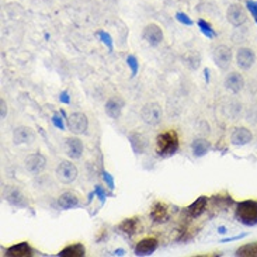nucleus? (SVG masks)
<instances>
[{"mask_svg": "<svg viewBox=\"0 0 257 257\" xmlns=\"http://www.w3.org/2000/svg\"><path fill=\"white\" fill-rule=\"evenodd\" d=\"M176 18H177L180 23L186 24V26H193V20L189 18V16H187V14H184V13H177V14H176Z\"/></svg>", "mask_w": 257, "mask_h": 257, "instance_id": "obj_32", "label": "nucleus"}, {"mask_svg": "<svg viewBox=\"0 0 257 257\" xmlns=\"http://www.w3.org/2000/svg\"><path fill=\"white\" fill-rule=\"evenodd\" d=\"M97 35L100 37L102 43L105 44V45L108 47V50H110V51H112V38H111V35L107 34L105 31H99V33H97Z\"/></svg>", "mask_w": 257, "mask_h": 257, "instance_id": "obj_29", "label": "nucleus"}, {"mask_svg": "<svg viewBox=\"0 0 257 257\" xmlns=\"http://www.w3.org/2000/svg\"><path fill=\"white\" fill-rule=\"evenodd\" d=\"M236 256L243 257H256L257 256V242L255 243H248L243 245L236 250Z\"/></svg>", "mask_w": 257, "mask_h": 257, "instance_id": "obj_26", "label": "nucleus"}, {"mask_svg": "<svg viewBox=\"0 0 257 257\" xmlns=\"http://www.w3.org/2000/svg\"><path fill=\"white\" fill-rule=\"evenodd\" d=\"M85 246L82 243H75V245H69L68 248H65L59 253L62 257H83L85 256Z\"/></svg>", "mask_w": 257, "mask_h": 257, "instance_id": "obj_22", "label": "nucleus"}, {"mask_svg": "<svg viewBox=\"0 0 257 257\" xmlns=\"http://www.w3.org/2000/svg\"><path fill=\"white\" fill-rule=\"evenodd\" d=\"M226 17H228V21L231 23L232 26L239 27L246 21L248 16H246V11H245V9L242 6L232 4V6H229L228 11H226Z\"/></svg>", "mask_w": 257, "mask_h": 257, "instance_id": "obj_9", "label": "nucleus"}, {"mask_svg": "<svg viewBox=\"0 0 257 257\" xmlns=\"http://www.w3.org/2000/svg\"><path fill=\"white\" fill-rule=\"evenodd\" d=\"M47 160L41 154H30L26 159V169L31 174H40L45 169Z\"/></svg>", "mask_w": 257, "mask_h": 257, "instance_id": "obj_10", "label": "nucleus"}, {"mask_svg": "<svg viewBox=\"0 0 257 257\" xmlns=\"http://www.w3.org/2000/svg\"><path fill=\"white\" fill-rule=\"evenodd\" d=\"M209 142L206 141V139H203V138H198L196 139L193 144H191V149H193V154L196 156V157H203V156H206L208 154V151H209Z\"/></svg>", "mask_w": 257, "mask_h": 257, "instance_id": "obj_21", "label": "nucleus"}, {"mask_svg": "<svg viewBox=\"0 0 257 257\" xmlns=\"http://www.w3.org/2000/svg\"><path fill=\"white\" fill-rule=\"evenodd\" d=\"M219 233H226V229H225L223 226H221V228H219Z\"/></svg>", "mask_w": 257, "mask_h": 257, "instance_id": "obj_39", "label": "nucleus"}, {"mask_svg": "<svg viewBox=\"0 0 257 257\" xmlns=\"http://www.w3.org/2000/svg\"><path fill=\"white\" fill-rule=\"evenodd\" d=\"M95 193L99 196V198L102 200V204H104V201H105V193L102 190V187H96Z\"/></svg>", "mask_w": 257, "mask_h": 257, "instance_id": "obj_35", "label": "nucleus"}, {"mask_svg": "<svg viewBox=\"0 0 257 257\" xmlns=\"http://www.w3.org/2000/svg\"><path fill=\"white\" fill-rule=\"evenodd\" d=\"M256 62V55L250 48H239L236 52V65L242 70H248Z\"/></svg>", "mask_w": 257, "mask_h": 257, "instance_id": "obj_8", "label": "nucleus"}, {"mask_svg": "<svg viewBox=\"0 0 257 257\" xmlns=\"http://www.w3.org/2000/svg\"><path fill=\"white\" fill-rule=\"evenodd\" d=\"M65 152L70 159H80L83 154V144L79 138H68L65 142Z\"/></svg>", "mask_w": 257, "mask_h": 257, "instance_id": "obj_12", "label": "nucleus"}, {"mask_svg": "<svg viewBox=\"0 0 257 257\" xmlns=\"http://www.w3.org/2000/svg\"><path fill=\"white\" fill-rule=\"evenodd\" d=\"M129 141H131V145L134 148L135 154H142L145 151L146 141L142 135H139V134H131L129 135Z\"/></svg>", "mask_w": 257, "mask_h": 257, "instance_id": "obj_25", "label": "nucleus"}, {"mask_svg": "<svg viewBox=\"0 0 257 257\" xmlns=\"http://www.w3.org/2000/svg\"><path fill=\"white\" fill-rule=\"evenodd\" d=\"M103 177L104 180L107 181V184H108V187L110 189H114V180H112V177L110 176V173H107V171H104L103 173Z\"/></svg>", "mask_w": 257, "mask_h": 257, "instance_id": "obj_34", "label": "nucleus"}, {"mask_svg": "<svg viewBox=\"0 0 257 257\" xmlns=\"http://www.w3.org/2000/svg\"><path fill=\"white\" fill-rule=\"evenodd\" d=\"M4 197L7 198L13 206H20V208H24V206H27L26 198L20 193V190L18 189H14V187L7 186V187L4 189Z\"/></svg>", "mask_w": 257, "mask_h": 257, "instance_id": "obj_17", "label": "nucleus"}, {"mask_svg": "<svg viewBox=\"0 0 257 257\" xmlns=\"http://www.w3.org/2000/svg\"><path fill=\"white\" fill-rule=\"evenodd\" d=\"M56 177L63 184H70V183H73V181L76 180L77 167L72 162L63 160L56 167Z\"/></svg>", "mask_w": 257, "mask_h": 257, "instance_id": "obj_4", "label": "nucleus"}, {"mask_svg": "<svg viewBox=\"0 0 257 257\" xmlns=\"http://www.w3.org/2000/svg\"><path fill=\"white\" fill-rule=\"evenodd\" d=\"M59 99H60V102H63V103H66V104L70 103V100H69V96H68V93H66V92H63V93L60 95Z\"/></svg>", "mask_w": 257, "mask_h": 257, "instance_id": "obj_37", "label": "nucleus"}, {"mask_svg": "<svg viewBox=\"0 0 257 257\" xmlns=\"http://www.w3.org/2000/svg\"><path fill=\"white\" fill-rule=\"evenodd\" d=\"M204 73H206V82H208V80H209V70L206 69V72H204Z\"/></svg>", "mask_w": 257, "mask_h": 257, "instance_id": "obj_38", "label": "nucleus"}, {"mask_svg": "<svg viewBox=\"0 0 257 257\" xmlns=\"http://www.w3.org/2000/svg\"><path fill=\"white\" fill-rule=\"evenodd\" d=\"M206 196H201V197H198L191 206L187 208V212H189L190 216H193V218H197L200 215L203 214L204 211H206Z\"/></svg>", "mask_w": 257, "mask_h": 257, "instance_id": "obj_20", "label": "nucleus"}, {"mask_svg": "<svg viewBox=\"0 0 257 257\" xmlns=\"http://www.w3.org/2000/svg\"><path fill=\"white\" fill-rule=\"evenodd\" d=\"M151 216L154 218V222L166 221V218H167V206L162 204V203L154 204V206L152 208V212H151Z\"/></svg>", "mask_w": 257, "mask_h": 257, "instance_id": "obj_24", "label": "nucleus"}, {"mask_svg": "<svg viewBox=\"0 0 257 257\" xmlns=\"http://www.w3.org/2000/svg\"><path fill=\"white\" fill-rule=\"evenodd\" d=\"M214 62L215 65L219 69L229 68V65L232 63V50L226 45H219L218 48H215L214 51Z\"/></svg>", "mask_w": 257, "mask_h": 257, "instance_id": "obj_5", "label": "nucleus"}, {"mask_svg": "<svg viewBox=\"0 0 257 257\" xmlns=\"http://www.w3.org/2000/svg\"><path fill=\"white\" fill-rule=\"evenodd\" d=\"M124 105H125V103H124V100L121 99L120 96L111 97V99L105 103V114H107L110 118H112V120H117V118H120Z\"/></svg>", "mask_w": 257, "mask_h": 257, "instance_id": "obj_11", "label": "nucleus"}, {"mask_svg": "<svg viewBox=\"0 0 257 257\" xmlns=\"http://www.w3.org/2000/svg\"><path fill=\"white\" fill-rule=\"evenodd\" d=\"M120 229L127 235H134L138 231V218H129L125 219L120 225Z\"/></svg>", "mask_w": 257, "mask_h": 257, "instance_id": "obj_27", "label": "nucleus"}, {"mask_svg": "<svg viewBox=\"0 0 257 257\" xmlns=\"http://www.w3.org/2000/svg\"><path fill=\"white\" fill-rule=\"evenodd\" d=\"M7 255L13 257H27L33 255V249L30 248V245L27 242H21L14 246L7 249Z\"/></svg>", "mask_w": 257, "mask_h": 257, "instance_id": "obj_19", "label": "nucleus"}, {"mask_svg": "<svg viewBox=\"0 0 257 257\" xmlns=\"http://www.w3.org/2000/svg\"><path fill=\"white\" fill-rule=\"evenodd\" d=\"M156 249H157V240L154 238H145L137 245L135 253L138 256H148V255H152Z\"/></svg>", "mask_w": 257, "mask_h": 257, "instance_id": "obj_16", "label": "nucleus"}, {"mask_svg": "<svg viewBox=\"0 0 257 257\" xmlns=\"http://www.w3.org/2000/svg\"><path fill=\"white\" fill-rule=\"evenodd\" d=\"M183 63H184L187 68L196 70V69L200 68V63H201L200 53L196 51H189L184 56H183Z\"/></svg>", "mask_w": 257, "mask_h": 257, "instance_id": "obj_23", "label": "nucleus"}, {"mask_svg": "<svg viewBox=\"0 0 257 257\" xmlns=\"http://www.w3.org/2000/svg\"><path fill=\"white\" fill-rule=\"evenodd\" d=\"M225 87L228 90H231L232 93H239L240 90L245 87V79L240 73L232 72L225 79Z\"/></svg>", "mask_w": 257, "mask_h": 257, "instance_id": "obj_15", "label": "nucleus"}, {"mask_svg": "<svg viewBox=\"0 0 257 257\" xmlns=\"http://www.w3.org/2000/svg\"><path fill=\"white\" fill-rule=\"evenodd\" d=\"M58 203H59L60 208H63V209H72V208H76L79 206V198H77L75 193L65 191L63 194H60Z\"/></svg>", "mask_w": 257, "mask_h": 257, "instance_id": "obj_18", "label": "nucleus"}, {"mask_svg": "<svg viewBox=\"0 0 257 257\" xmlns=\"http://www.w3.org/2000/svg\"><path fill=\"white\" fill-rule=\"evenodd\" d=\"M52 122H53V124H55V125H56L58 128L65 129V125H63V122H62V120H60L59 117H56V115H55V117L52 118Z\"/></svg>", "mask_w": 257, "mask_h": 257, "instance_id": "obj_36", "label": "nucleus"}, {"mask_svg": "<svg viewBox=\"0 0 257 257\" xmlns=\"http://www.w3.org/2000/svg\"><path fill=\"white\" fill-rule=\"evenodd\" d=\"M89 125V121L83 112H73L68 120V127L69 131H72L73 134L80 135V134H85L86 129Z\"/></svg>", "mask_w": 257, "mask_h": 257, "instance_id": "obj_6", "label": "nucleus"}, {"mask_svg": "<svg viewBox=\"0 0 257 257\" xmlns=\"http://www.w3.org/2000/svg\"><path fill=\"white\" fill-rule=\"evenodd\" d=\"M35 139L34 131L28 127H17L13 132V141L16 145H23V144H31Z\"/></svg>", "mask_w": 257, "mask_h": 257, "instance_id": "obj_13", "label": "nucleus"}, {"mask_svg": "<svg viewBox=\"0 0 257 257\" xmlns=\"http://www.w3.org/2000/svg\"><path fill=\"white\" fill-rule=\"evenodd\" d=\"M142 38H144L151 47H157V45L163 41L162 28L157 26V24H148V26L144 28Z\"/></svg>", "mask_w": 257, "mask_h": 257, "instance_id": "obj_7", "label": "nucleus"}, {"mask_svg": "<svg viewBox=\"0 0 257 257\" xmlns=\"http://www.w3.org/2000/svg\"><path fill=\"white\" fill-rule=\"evenodd\" d=\"M6 115H7V104H6V102L1 99V100H0V117L4 120Z\"/></svg>", "mask_w": 257, "mask_h": 257, "instance_id": "obj_33", "label": "nucleus"}, {"mask_svg": "<svg viewBox=\"0 0 257 257\" xmlns=\"http://www.w3.org/2000/svg\"><path fill=\"white\" fill-rule=\"evenodd\" d=\"M162 107L157 103H148L141 110V118L148 125H157L162 121Z\"/></svg>", "mask_w": 257, "mask_h": 257, "instance_id": "obj_3", "label": "nucleus"}, {"mask_svg": "<svg viewBox=\"0 0 257 257\" xmlns=\"http://www.w3.org/2000/svg\"><path fill=\"white\" fill-rule=\"evenodd\" d=\"M252 138H253V135H252V132L248 128L240 127V128L235 129L231 134V142L232 145L243 146L248 145L249 142L252 141Z\"/></svg>", "mask_w": 257, "mask_h": 257, "instance_id": "obj_14", "label": "nucleus"}, {"mask_svg": "<svg viewBox=\"0 0 257 257\" xmlns=\"http://www.w3.org/2000/svg\"><path fill=\"white\" fill-rule=\"evenodd\" d=\"M198 27H200V30H201V31H203L208 38H214L215 37L214 28L211 27L209 23H206L204 20H200V21H198Z\"/></svg>", "mask_w": 257, "mask_h": 257, "instance_id": "obj_28", "label": "nucleus"}, {"mask_svg": "<svg viewBox=\"0 0 257 257\" xmlns=\"http://www.w3.org/2000/svg\"><path fill=\"white\" fill-rule=\"evenodd\" d=\"M156 148H157V154L162 157H169L171 154H174L179 149V137L174 131H167L160 134L156 139Z\"/></svg>", "mask_w": 257, "mask_h": 257, "instance_id": "obj_1", "label": "nucleus"}, {"mask_svg": "<svg viewBox=\"0 0 257 257\" xmlns=\"http://www.w3.org/2000/svg\"><path fill=\"white\" fill-rule=\"evenodd\" d=\"M246 7L252 13V16L255 17V20H257V1H253V0H248L246 1Z\"/></svg>", "mask_w": 257, "mask_h": 257, "instance_id": "obj_31", "label": "nucleus"}, {"mask_svg": "<svg viewBox=\"0 0 257 257\" xmlns=\"http://www.w3.org/2000/svg\"><path fill=\"white\" fill-rule=\"evenodd\" d=\"M127 63H128V66L131 68L132 76H135V75L138 73V68H139V65H138L137 59H135V56H128V59H127Z\"/></svg>", "mask_w": 257, "mask_h": 257, "instance_id": "obj_30", "label": "nucleus"}, {"mask_svg": "<svg viewBox=\"0 0 257 257\" xmlns=\"http://www.w3.org/2000/svg\"><path fill=\"white\" fill-rule=\"evenodd\" d=\"M236 218L246 226L257 225V201L245 200L239 203L236 208Z\"/></svg>", "mask_w": 257, "mask_h": 257, "instance_id": "obj_2", "label": "nucleus"}]
</instances>
